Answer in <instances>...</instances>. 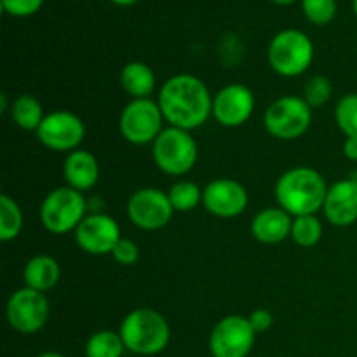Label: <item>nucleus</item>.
Listing matches in <instances>:
<instances>
[{"label":"nucleus","mask_w":357,"mask_h":357,"mask_svg":"<svg viewBox=\"0 0 357 357\" xmlns=\"http://www.w3.org/2000/svg\"><path fill=\"white\" fill-rule=\"evenodd\" d=\"M59 264L49 255H37L30 258L23 268V281L26 288L35 291H49L54 288L59 281Z\"/></svg>","instance_id":"nucleus-19"},{"label":"nucleus","mask_w":357,"mask_h":357,"mask_svg":"<svg viewBox=\"0 0 357 357\" xmlns=\"http://www.w3.org/2000/svg\"><path fill=\"white\" fill-rule=\"evenodd\" d=\"M152 155L162 173L181 176L195 166L199 150L190 131L169 126L153 142Z\"/></svg>","instance_id":"nucleus-5"},{"label":"nucleus","mask_w":357,"mask_h":357,"mask_svg":"<svg viewBox=\"0 0 357 357\" xmlns=\"http://www.w3.org/2000/svg\"><path fill=\"white\" fill-rule=\"evenodd\" d=\"M257 331L244 316H227L216 323L209 335L213 357H248L255 345Z\"/></svg>","instance_id":"nucleus-10"},{"label":"nucleus","mask_w":357,"mask_h":357,"mask_svg":"<svg viewBox=\"0 0 357 357\" xmlns=\"http://www.w3.org/2000/svg\"><path fill=\"white\" fill-rule=\"evenodd\" d=\"M248 319H250L251 326H253V330L257 331V333H264V331L271 330L272 323H274L272 314L265 309L255 310V312H251V316L248 317Z\"/></svg>","instance_id":"nucleus-31"},{"label":"nucleus","mask_w":357,"mask_h":357,"mask_svg":"<svg viewBox=\"0 0 357 357\" xmlns=\"http://www.w3.org/2000/svg\"><path fill=\"white\" fill-rule=\"evenodd\" d=\"M291 237L298 246L302 248H312L323 237V225L321 220L316 215H305L296 216L293 220L291 227Z\"/></svg>","instance_id":"nucleus-24"},{"label":"nucleus","mask_w":357,"mask_h":357,"mask_svg":"<svg viewBox=\"0 0 357 357\" xmlns=\"http://www.w3.org/2000/svg\"><path fill=\"white\" fill-rule=\"evenodd\" d=\"M63 174L68 187L79 192L91 190L100 178V164L98 159L87 150H73L68 153L63 166Z\"/></svg>","instance_id":"nucleus-17"},{"label":"nucleus","mask_w":357,"mask_h":357,"mask_svg":"<svg viewBox=\"0 0 357 357\" xmlns=\"http://www.w3.org/2000/svg\"><path fill=\"white\" fill-rule=\"evenodd\" d=\"M124 351L121 335L110 330L96 331L86 344V357H122Z\"/></svg>","instance_id":"nucleus-23"},{"label":"nucleus","mask_w":357,"mask_h":357,"mask_svg":"<svg viewBox=\"0 0 357 357\" xmlns=\"http://www.w3.org/2000/svg\"><path fill=\"white\" fill-rule=\"evenodd\" d=\"M324 216L335 227H349L357 222V181L340 180L328 188L323 206Z\"/></svg>","instance_id":"nucleus-16"},{"label":"nucleus","mask_w":357,"mask_h":357,"mask_svg":"<svg viewBox=\"0 0 357 357\" xmlns=\"http://www.w3.org/2000/svg\"><path fill=\"white\" fill-rule=\"evenodd\" d=\"M335 121L347 138H357V93H351L338 101Z\"/></svg>","instance_id":"nucleus-26"},{"label":"nucleus","mask_w":357,"mask_h":357,"mask_svg":"<svg viewBox=\"0 0 357 357\" xmlns=\"http://www.w3.org/2000/svg\"><path fill=\"white\" fill-rule=\"evenodd\" d=\"M86 136V126L82 119L66 110H56L47 114L37 129L38 142L49 150L56 152H73Z\"/></svg>","instance_id":"nucleus-11"},{"label":"nucleus","mask_w":357,"mask_h":357,"mask_svg":"<svg viewBox=\"0 0 357 357\" xmlns=\"http://www.w3.org/2000/svg\"><path fill=\"white\" fill-rule=\"evenodd\" d=\"M87 202L82 192L72 187H59L49 192L40 204V222L47 232L63 236L75 230L86 218Z\"/></svg>","instance_id":"nucleus-4"},{"label":"nucleus","mask_w":357,"mask_h":357,"mask_svg":"<svg viewBox=\"0 0 357 357\" xmlns=\"http://www.w3.org/2000/svg\"><path fill=\"white\" fill-rule=\"evenodd\" d=\"M114 3H117V6H132V3L139 2V0H112Z\"/></svg>","instance_id":"nucleus-33"},{"label":"nucleus","mask_w":357,"mask_h":357,"mask_svg":"<svg viewBox=\"0 0 357 357\" xmlns=\"http://www.w3.org/2000/svg\"><path fill=\"white\" fill-rule=\"evenodd\" d=\"M7 323L23 335H33L45 326L49 319V302L44 293L21 288L10 295L6 307Z\"/></svg>","instance_id":"nucleus-9"},{"label":"nucleus","mask_w":357,"mask_h":357,"mask_svg":"<svg viewBox=\"0 0 357 357\" xmlns=\"http://www.w3.org/2000/svg\"><path fill=\"white\" fill-rule=\"evenodd\" d=\"M202 204L218 218H234L248 208V192L236 180L218 178L202 190Z\"/></svg>","instance_id":"nucleus-15"},{"label":"nucleus","mask_w":357,"mask_h":357,"mask_svg":"<svg viewBox=\"0 0 357 357\" xmlns=\"http://www.w3.org/2000/svg\"><path fill=\"white\" fill-rule=\"evenodd\" d=\"M312 122V108L303 98L282 96L267 108L264 117L268 135L279 139H296L307 132Z\"/></svg>","instance_id":"nucleus-7"},{"label":"nucleus","mask_w":357,"mask_h":357,"mask_svg":"<svg viewBox=\"0 0 357 357\" xmlns=\"http://www.w3.org/2000/svg\"><path fill=\"white\" fill-rule=\"evenodd\" d=\"M328 187L319 171L300 166L286 171L275 183V199L291 216L316 215L323 209Z\"/></svg>","instance_id":"nucleus-2"},{"label":"nucleus","mask_w":357,"mask_h":357,"mask_svg":"<svg viewBox=\"0 0 357 357\" xmlns=\"http://www.w3.org/2000/svg\"><path fill=\"white\" fill-rule=\"evenodd\" d=\"M160 112L173 128L192 129L206 124L213 114V98L199 77L181 73L167 79L159 91Z\"/></svg>","instance_id":"nucleus-1"},{"label":"nucleus","mask_w":357,"mask_h":357,"mask_svg":"<svg viewBox=\"0 0 357 357\" xmlns=\"http://www.w3.org/2000/svg\"><path fill=\"white\" fill-rule=\"evenodd\" d=\"M121 227L112 216L94 213L86 216L75 229V243L89 255H108L121 241Z\"/></svg>","instance_id":"nucleus-13"},{"label":"nucleus","mask_w":357,"mask_h":357,"mask_svg":"<svg viewBox=\"0 0 357 357\" xmlns=\"http://www.w3.org/2000/svg\"><path fill=\"white\" fill-rule=\"evenodd\" d=\"M271 2L278 3V6H289V3H293L295 0H271Z\"/></svg>","instance_id":"nucleus-35"},{"label":"nucleus","mask_w":357,"mask_h":357,"mask_svg":"<svg viewBox=\"0 0 357 357\" xmlns=\"http://www.w3.org/2000/svg\"><path fill=\"white\" fill-rule=\"evenodd\" d=\"M314 59L312 40L300 30H282L268 45V63L282 77H298Z\"/></svg>","instance_id":"nucleus-6"},{"label":"nucleus","mask_w":357,"mask_h":357,"mask_svg":"<svg viewBox=\"0 0 357 357\" xmlns=\"http://www.w3.org/2000/svg\"><path fill=\"white\" fill-rule=\"evenodd\" d=\"M10 115L13 121L20 126L24 131H35L40 128L42 121H44V107L40 101L31 94H21L14 100L13 108H10Z\"/></svg>","instance_id":"nucleus-21"},{"label":"nucleus","mask_w":357,"mask_h":357,"mask_svg":"<svg viewBox=\"0 0 357 357\" xmlns=\"http://www.w3.org/2000/svg\"><path fill=\"white\" fill-rule=\"evenodd\" d=\"M352 6H354V13H356V16H357V0H354V3H352Z\"/></svg>","instance_id":"nucleus-37"},{"label":"nucleus","mask_w":357,"mask_h":357,"mask_svg":"<svg viewBox=\"0 0 357 357\" xmlns=\"http://www.w3.org/2000/svg\"><path fill=\"white\" fill-rule=\"evenodd\" d=\"M331 91H333V87H331L330 79L324 75H316L305 84L303 100L309 103L310 108H319L328 103V100L331 98Z\"/></svg>","instance_id":"nucleus-28"},{"label":"nucleus","mask_w":357,"mask_h":357,"mask_svg":"<svg viewBox=\"0 0 357 357\" xmlns=\"http://www.w3.org/2000/svg\"><path fill=\"white\" fill-rule=\"evenodd\" d=\"M112 257L121 265H135L139 258V248L135 241L122 237L112 251Z\"/></svg>","instance_id":"nucleus-30"},{"label":"nucleus","mask_w":357,"mask_h":357,"mask_svg":"<svg viewBox=\"0 0 357 357\" xmlns=\"http://www.w3.org/2000/svg\"><path fill=\"white\" fill-rule=\"evenodd\" d=\"M302 10L310 23L324 26L335 20L337 0H302Z\"/></svg>","instance_id":"nucleus-27"},{"label":"nucleus","mask_w":357,"mask_h":357,"mask_svg":"<svg viewBox=\"0 0 357 357\" xmlns=\"http://www.w3.org/2000/svg\"><path fill=\"white\" fill-rule=\"evenodd\" d=\"M126 351L138 356H155L167 347L171 328L166 317L152 309H136L124 317L119 328Z\"/></svg>","instance_id":"nucleus-3"},{"label":"nucleus","mask_w":357,"mask_h":357,"mask_svg":"<svg viewBox=\"0 0 357 357\" xmlns=\"http://www.w3.org/2000/svg\"><path fill=\"white\" fill-rule=\"evenodd\" d=\"M0 100H2V112H6L7 110V96H6V94H2V96H0Z\"/></svg>","instance_id":"nucleus-36"},{"label":"nucleus","mask_w":357,"mask_h":357,"mask_svg":"<svg viewBox=\"0 0 357 357\" xmlns=\"http://www.w3.org/2000/svg\"><path fill=\"white\" fill-rule=\"evenodd\" d=\"M164 115L157 101L150 98L132 100L122 110L119 119V131L126 142L132 145L153 143L162 132Z\"/></svg>","instance_id":"nucleus-8"},{"label":"nucleus","mask_w":357,"mask_h":357,"mask_svg":"<svg viewBox=\"0 0 357 357\" xmlns=\"http://www.w3.org/2000/svg\"><path fill=\"white\" fill-rule=\"evenodd\" d=\"M174 209L166 192L159 188L136 190L128 201V216L142 230H159L169 223Z\"/></svg>","instance_id":"nucleus-12"},{"label":"nucleus","mask_w":357,"mask_h":357,"mask_svg":"<svg viewBox=\"0 0 357 357\" xmlns=\"http://www.w3.org/2000/svg\"><path fill=\"white\" fill-rule=\"evenodd\" d=\"M121 86L132 100H143L155 89V73L142 61L128 63L121 72Z\"/></svg>","instance_id":"nucleus-20"},{"label":"nucleus","mask_w":357,"mask_h":357,"mask_svg":"<svg viewBox=\"0 0 357 357\" xmlns=\"http://www.w3.org/2000/svg\"><path fill=\"white\" fill-rule=\"evenodd\" d=\"M344 155L349 160H357V138H347L344 142Z\"/></svg>","instance_id":"nucleus-32"},{"label":"nucleus","mask_w":357,"mask_h":357,"mask_svg":"<svg viewBox=\"0 0 357 357\" xmlns=\"http://www.w3.org/2000/svg\"><path fill=\"white\" fill-rule=\"evenodd\" d=\"M293 220L282 208H268L258 213L251 222V234L264 244L282 243L291 236Z\"/></svg>","instance_id":"nucleus-18"},{"label":"nucleus","mask_w":357,"mask_h":357,"mask_svg":"<svg viewBox=\"0 0 357 357\" xmlns=\"http://www.w3.org/2000/svg\"><path fill=\"white\" fill-rule=\"evenodd\" d=\"M23 229V213L17 202L7 194L0 195V241L9 243L20 236Z\"/></svg>","instance_id":"nucleus-22"},{"label":"nucleus","mask_w":357,"mask_h":357,"mask_svg":"<svg viewBox=\"0 0 357 357\" xmlns=\"http://www.w3.org/2000/svg\"><path fill=\"white\" fill-rule=\"evenodd\" d=\"M255 110V96L250 87L230 84L213 98V117L225 128H239Z\"/></svg>","instance_id":"nucleus-14"},{"label":"nucleus","mask_w":357,"mask_h":357,"mask_svg":"<svg viewBox=\"0 0 357 357\" xmlns=\"http://www.w3.org/2000/svg\"><path fill=\"white\" fill-rule=\"evenodd\" d=\"M2 9L16 17H26L38 13L44 0H0Z\"/></svg>","instance_id":"nucleus-29"},{"label":"nucleus","mask_w":357,"mask_h":357,"mask_svg":"<svg viewBox=\"0 0 357 357\" xmlns=\"http://www.w3.org/2000/svg\"><path fill=\"white\" fill-rule=\"evenodd\" d=\"M167 197H169L174 211L187 213L197 208L199 202H202V190L199 188V185L192 183V181H176L167 192Z\"/></svg>","instance_id":"nucleus-25"},{"label":"nucleus","mask_w":357,"mask_h":357,"mask_svg":"<svg viewBox=\"0 0 357 357\" xmlns=\"http://www.w3.org/2000/svg\"><path fill=\"white\" fill-rule=\"evenodd\" d=\"M37 357H65V356L59 354V352H42V354H38Z\"/></svg>","instance_id":"nucleus-34"}]
</instances>
